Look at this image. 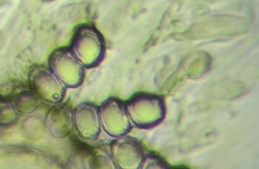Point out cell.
<instances>
[{
	"label": "cell",
	"mask_w": 259,
	"mask_h": 169,
	"mask_svg": "<svg viewBox=\"0 0 259 169\" xmlns=\"http://www.w3.org/2000/svg\"><path fill=\"white\" fill-rule=\"evenodd\" d=\"M32 91L39 98L50 103L61 102L66 95V87L52 73L46 69H34L29 75Z\"/></svg>",
	"instance_id": "obj_1"
},
{
	"label": "cell",
	"mask_w": 259,
	"mask_h": 169,
	"mask_svg": "<svg viewBox=\"0 0 259 169\" xmlns=\"http://www.w3.org/2000/svg\"><path fill=\"white\" fill-rule=\"evenodd\" d=\"M51 68L65 87L77 88L82 84L84 70L68 50H61L53 55Z\"/></svg>",
	"instance_id": "obj_2"
},
{
	"label": "cell",
	"mask_w": 259,
	"mask_h": 169,
	"mask_svg": "<svg viewBox=\"0 0 259 169\" xmlns=\"http://www.w3.org/2000/svg\"><path fill=\"white\" fill-rule=\"evenodd\" d=\"M73 124L78 135L85 140H94L101 132L99 106L93 103H80L73 110Z\"/></svg>",
	"instance_id": "obj_3"
},
{
	"label": "cell",
	"mask_w": 259,
	"mask_h": 169,
	"mask_svg": "<svg viewBox=\"0 0 259 169\" xmlns=\"http://www.w3.org/2000/svg\"><path fill=\"white\" fill-rule=\"evenodd\" d=\"M46 131L56 138L68 136L73 126V110L66 104H59L48 111L45 119Z\"/></svg>",
	"instance_id": "obj_4"
},
{
	"label": "cell",
	"mask_w": 259,
	"mask_h": 169,
	"mask_svg": "<svg viewBox=\"0 0 259 169\" xmlns=\"http://www.w3.org/2000/svg\"><path fill=\"white\" fill-rule=\"evenodd\" d=\"M14 106H15L16 111L21 114H31L38 107V97L33 91H24L21 92L16 96Z\"/></svg>",
	"instance_id": "obj_5"
}]
</instances>
